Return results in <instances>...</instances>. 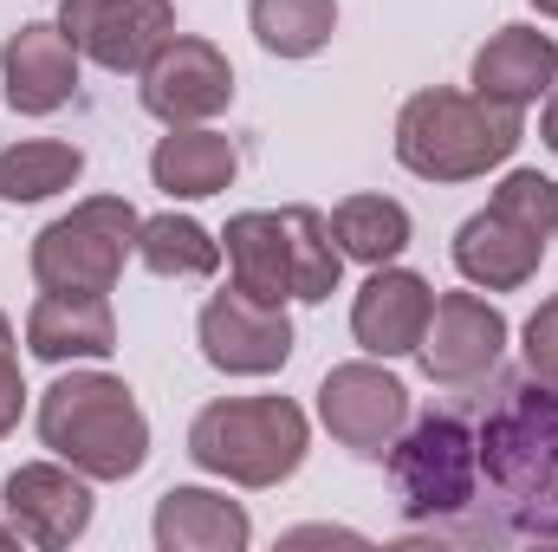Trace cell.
<instances>
[{"mask_svg":"<svg viewBox=\"0 0 558 552\" xmlns=\"http://www.w3.org/2000/svg\"><path fill=\"white\" fill-rule=\"evenodd\" d=\"M481 481L494 488L487 540H558V391L539 377H500L494 397L481 384L474 410Z\"/></svg>","mask_w":558,"mask_h":552,"instance_id":"cell-1","label":"cell"},{"mask_svg":"<svg viewBox=\"0 0 558 552\" xmlns=\"http://www.w3.org/2000/svg\"><path fill=\"white\" fill-rule=\"evenodd\" d=\"M33 429L85 481H131L149 461V416L111 371H59L39 397Z\"/></svg>","mask_w":558,"mask_h":552,"instance_id":"cell-2","label":"cell"},{"mask_svg":"<svg viewBox=\"0 0 558 552\" xmlns=\"http://www.w3.org/2000/svg\"><path fill=\"white\" fill-rule=\"evenodd\" d=\"M221 254L234 267V286L286 305V299H331L338 279H344V254L331 241V215L318 208H247L221 228Z\"/></svg>","mask_w":558,"mask_h":552,"instance_id":"cell-3","label":"cell"},{"mask_svg":"<svg viewBox=\"0 0 558 552\" xmlns=\"http://www.w3.org/2000/svg\"><path fill=\"white\" fill-rule=\"evenodd\" d=\"M390 481L403 514L428 540H474L481 514V448H474V416L461 404L416 416L397 448H390Z\"/></svg>","mask_w":558,"mask_h":552,"instance_id":"cell-4","label":"cell"},{"mask_svg":"<svg viewBox=\"0 0 558 552\" xmlns=\"http://www.w3.org/2000/svg\"><path fill=\"white\" fill-rule=\"evenodd\" d=\"M526 137L513 105H494L481 92L428 85L397 111V163L422 182H474L500 169Z\"/></svg>","mask_w":558,"mask_h":552,"instance_id":"cell-5","label":"cell"},{"mask_svg":"<svg viewBox=\"0 0 558 552\" xmlns=\"http://www.w3.org/2000/svg\"><path fill=\"white\" fill-rule=\"evenodd\" d=\"M312 448V422L292 397H221L189 422L195 468L234 481V488H279L299 475Z\"/></svg>","mask_w":558,"mask_h":552,"instance_id":"cell-6","label":"cell"},{"mask_svg":"<svg viewBox=\"0 0 558 552\" xmlns=\"http://www.w3.org/2000/svg\"><path fill=\"white\" fill-rule=\"evenodd\" d=\"M143 215L124 195H85L72 215L33 235V279L39 292H118L124 261L137 254Z\"/></svg>","mask_w":558,"mask_h":552,"instance_id":"cell-7","label":"cell"},{"mask_svg":"<svg viewBox=\"0 0 558 552\" xmlns=\"http://www.w3.org/2000/svg\"><path fill=\"white\" fill-rule=\"evenodd\" d=\"M428 384L441 391H481L494 384L500 358H507V312L481 292H441L428 312V332L416 345Z\"/></svg>","mask_w":558,"mask_h":552,"instance_id":"cell-8","label":"cell"},{"mask_svg":"<svg viewBox=\"0 0 558 552\" xmlns=\"http://www.w3.org/2000/svg\"><path fill=\"white\" fill-rule=\"evenodd\" d=\"M318 422L331 429L338 448L384 461L397 448V435L410 429V391L403 377H390L384 364L357 358V364H331L318 384Z\"/></svg>","mask_w":558,"mask_h":552,"instance_id":"cell-9","label":"cell"},{"mask_svg":"<svg viewBox=\"0 0 558 552\" xmlns=\"http://www.w3.org/2000/svg\"><path fill=\"white\" fill-rule=\"evenodd\" d=\"M137 98L149 118L162 124H208L234 105V65L215 39H195V33H169L156 46V59L137 72Z\"/></svg>","mask_w":558,"mask_h":552,"instance_id":"cell-10","label":"cell"},{"mask_svg":"<svg viewBox=\"0 0 558 552\" xmlns=\"http://www.w3.org/2000/svg\"><path fill=\"white\" fill-rule=\"evenodd\" d=\"M195 345L228 377H274V371H286V358H292V319H286V305H267V299L228 286V292H215L202 305Z\"/></svg>","mask_w":558,"mask_h":552,"instance_id":"cell-11","label":"cell"},{"mask_svg":"<svg viewBox=\"0 0 558 552\" xmlns=\"http://www.w3.org/2000/svg\"><path fill=\"white\" fill-rule=\"evenodd\" d=\"M0 507H7V527L39 552H59L72 540H85L92 527V481L72 468V461H20L0 488Z\"/></svg>","mask_w":558,"mask_h":552,"instance_id":"cell-12","label":"cell"},{"mask_svg":"<svg viewBox=\"0 0 558 552\" xmlns=\"http://www.w3.org/2000/svg\"><path fill=\"white\" fill-rule=\"evenodd\" d=\"M59 26L78 46V59L105 72H143L156 46L175 33L169 0H59Z\"/></svg>","mask_w":558,"mask_h":552,"instance_id":"cell-13","label":"cell"},{"mask_svg":"<svg viewBox=\"0 0 558 552\" xmlns=\"http://www.w3.org/2000/svg\"><path fill=\"white\" fill-rule=\"evenodd\" d=\"M0 92L20 118H52L72 92H78V46L65 39V26L26 20L20 33H7L0 46Z\"/></svg>","mask_w":558,"mask_h":552,"instance_id":"cell-14","label":"cell"},{"mask_svg":"<svg viewBox=\"0 0 558 552\" xmlns=\"http://www.w3.org/2000/svg\"><path fill=\"white\" fill-rule=\"evenodd\" d=\"M428 312H435V292L428 279L410 274V267H371V279L357 286L351 299V338L371 351V358H410L428 332Z\"/></svg>","mask_w":558,"mask_h":552,"instance_id":"cell-15","label":"cell"},{"mask_svg":"<svg viewBox=\"0 0 558 552\" xmlns=\"http://www.w3.org/2000/svg\"><path fill=\"white\" fill-rule=\"evenodd\" d=\"M26 351L46 364H98L118 351L111 292H39L26 312Z\"/></svg>","mask_w":558,"mask_h":552,"instance_id":"cell-16","label":"cell"},{"mask_svg":"<svg viewBox=\"0 0 558 552\" xmlns=\"http://www.w3.org/2000/svg\"><path fill=\"white\" fill-rule=\"evenodd\" d=\"M539 261H546V241L526 235L520 221H507L500 208H481L454 228V267L481 292H520L539 274Z\"/></svg>","mask_w":558,"mask_h":552,"instance_id":"cell-17","label":"cell"},{"mask_svg":"<svg viewBox=\"0 0 558 552\" xmlns=\"http://www.w3.org/2000/svg\"><path fill=\"white\" fill-rule=\"evenodd\" d=\"M558 85V39L539 26H500L481 52H474V92L494 105H539Z\"/></svg>","mask_w":558,"mask_h":552,"instance_id":"cell-18","label":"cell"},{"mask_svg":"<svg viewBox=\"0 0 558 552\" xmlns=\"http://www.w3.org/2000/svg\"><path fill=\"white\" fill-rule=\"evenodd\" d=\"M234 176H241V149H234V137H221L208 124H169V137H156V149H149V182L169 202L221 195Z\"/></svg>","mask_w":558,"mask_h":552,"instance_id":"cell-19","label":"cell"},{"mask_svg":"<svg viewBox=\"0 0 558 552\" xmlns=\"http://www.w3.org/2000/svg\"><path fill=\"white\" fill-rule=\"evenodd\" d=\"M156 552H241L254 540V520L241 501L215 494V488H169L156 501Z\"/></svg>","mask_w":558,"mask_h":552,"instance_id":"cell-20","label":"cell"},{"mask_svg":"<svg viewBox=\"0 0 558 552\" xmlns=\"http://www.w3.org/2000/svg\"><path fill=\"white\" fill-rule=\"evenodd\" d=\"M416 221L397 195H344L331 208V241L344 261H364V267H390L403 248H410Z\"/></svg>","mask_w":558,"mask_h":552,"instance_id":"cell-21","label":"cell"},{"mask_svg":"<svg viewBox=\"0 0 558 552\" xmlns=\"http://www.w3.org/2000/svg\"><path fill=\"white\" fill-rule=\"evenodd\" d=\"M137 261L156 279H208L221 267V235H208L195 215H149L137 228Z\"/></svg>","mask_w":558,"mask_h":552,"instance_id":"cell-22","label":"cell"},{"mask_svg":"<svg viewBox=\"0 0 558 552\" xmlns=\"http://www.w3.org/2000/svg\"><path fill=\"white\" fill-rule=\"evenodd\" d=\"M85 176V149L59 137H26L0 149V202H46Z\"/></svg>","mask_w":558,"mask_h":552,"instance_id":"cell-23","label":"cell"},{"mask_svg":"<svg viewBox=\"0 0 558 552\" xmlns=\"http://www.w3.org/2000/svg\"><path fill=\"white\" fill-rule=\"evenodd\" d=\"M247 26L274 59H312L338 33V0H247Z\"/></svg>","mask_w":558,"mask_h":552,"instance_id":"cell-24","label":"cell"},{"mask_svg":"<svg viewBox=\"0 0 558 552\" xmlns=\"http://www.w3.org/2000/svg\"><path fill=\"white\" fill-rule=\"evenodd\" d=\"M487 208H500L507 221H520V228L539 235V241H553L558 235V182L553 176H539V169H507L500 189L487 195Z\"/></svg>","mask_w":558,"mask_h":552,"instance_id":"cell-25","label":"cell"},{"mask_svg":"<svg viewBox=\"0 0 558 552\" xmlns=\"http://www.w3.org/2000/svg\"><path fill=\"white\" fill-rule=\"evenodd\" d=\"M526 345H520V358H526V377H539L546 391H558V292L526 319V332H520Z\"/></svg>","mask_w":558,"mask_h":552,"instance_id":"cell-26","label":"cell"},{"mask_svg":"<svg viewBox=\"0 0 558 552\" xmlns=\"http://www.w3.org/2000/svg\"><path fill=\"white\" fill-rule=\"evenodd\" d=\"M26 410V384H20V364L0 358V435H13V422Z\"/></svg>","mask_w":558,"mask_h":552,"instance_id":"cell-27","label":"cell"},{"mask_svg":"<svg viewBox=\"0 0 558 552\" xmlns=\"http://www.w3.org/2000/svg\"><path fill=\"white\" fill-rule=\"evenodd\" d=\"M305 540H344V547H364V540L344 533V527H292V533H286V547H305Z\"/></svg>","mask_w":558,"mask_h":552,"instance_id":"cell-28","label":"cell"},{"mask_svg":"<svg viewBox=\"0 0 558 552\" xmlns=\"http://www.w3.org/2000/svg\"><path fill=\"white\" fill-rule=\"evenodd\" d=\"M539 137H546V149L558 156V85L546 92V118H539Z\"/></svg>","mask_w":558,"mask_h":552,"instance_id":"cell-29","label":"cell"},{"mask_svg":"<svg viewBox=\"0 0 558 552\" xmlns=\"http://www.w3.org/2000/svg\"><path fill=\"white\" fill-rule=\"evenodd\" d=\"M0 358H13V319L0 312Z\"/></svg>","mask_w":558,"mask_h":552,"instance_id":"cell-30","label":"cell"},{"mask_svg":"<svg viewBox=\"0 0 558 552\" xmlns=\"http://www.w3.org/2000/svg\"><path fill=\"white\" fill-rule=\"evenodd\" d=\"M533 7H539V13H546V20H558V0H533Z\"/></svg>","mask_w":558,"mask_h":552,"instance_id":"cell-31","label":"cell"},{"mask_svg":"<svg viewBox=\"0 0 558 552\" xmlns=\"http://www.w3.org/2000/svg\"><path fill=\"white\" fill-rule=\"evenodd\" d=\"M13 540H20V533H13V527H7V520H0V547H13Z\"/></svg>","mask_w":558,"mask_h":552,"instance_id":"cell-32","label":"cell"}]
</instances>
